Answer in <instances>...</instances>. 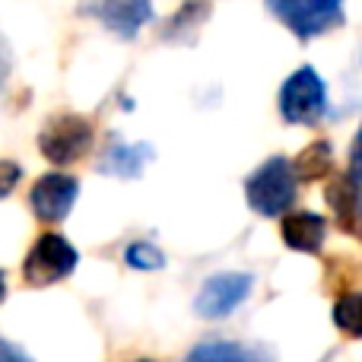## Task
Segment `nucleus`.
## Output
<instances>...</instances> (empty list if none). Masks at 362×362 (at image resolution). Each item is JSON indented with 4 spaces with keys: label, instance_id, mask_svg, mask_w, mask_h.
<instances>
[{
    "label": "nucleus",
    "instance_id": "nucleus-18",
    "mask_svg": "<svg viewBox=\"0 0 362 362\" xmlns=\"http://www.w3.org/2000/svg\"><path fill=\"white\" fill-rule=\"evenodd\" d=\"M350 169L362 172V124H359L356 137H353V144H350Z\"/></svg>",
    "mask_w": 362,
    "mask_h": 362
},
{
    "label": "nucleus",
    "instance_id": "nucleus-20",
    "mask_svg": "<svg viewBox=\"0 0 362 362\" xmlns=\"http://www.w3.org/2000/svg\"><path fill=\"white\" fill-rule=\"evenodd\" d=\"M4 296H6V283H4V270H0V302H4Z\"/></svg>",
    "mask_w": 362,
    "mask_h": 362
},
{
    "label": "nucleus",
    "instance_id": "nucleus-19",
    "mask_svg": "<svg viewBox=\"0 0 362 362\" xmlns=\"http://www.w3.org/2000/svg\"><path fill=\"white\" fill-rule=\"evenodd\" d=\"M0 359H25V353L23 350H13V346H6V344H0Z\"/></svg>",
    "mask_w": 362,
    "mask_h": 362
},
{
    "label": "nucleus",
    "instance_id": "nucleus-14",
    "mask_svg": "<svg viewBox=\"0 0 362 362\" xmlns=\"http://www.w3.org/2000/svg\"><path fill=\"white\" fill-rule=\"evenodd\" d=\"M206 16H210V4L206 0H187L178 10V16H172V23L165 25V38H185L187 32H197Z\"/></svg>",
    "mask_w": 362,
    "mask_h": 362
},
{
    "label": "nucleus",
    "instance_id": "nucleus-12",
    "mask_svg": "<svg viewBox=\"0 0 362 362\" xmlns=\"http://www.w3.org/2000/svg\"><path fill=\"white\" fill-rule=\"evenodd\" d=\"M293 165H296L299 181H321L325 175H331V169H334L331 144H327V140H315L312 146H305V150L293 159Z\"/></svg>",
    "mask_w": 362,
    "mask_h": 362
},
{
    "label": "nucleus",
    "instance_id": "nucleus-3",
    "mask_svg": "<svg viewBox=\"0 0 362 362\" xmlns=\"http://www.w3.org/2000/svg\"><path fill=\"white\" fill-rule=\"evenodd\" d=\"M267 10L299 42H312L344 25V0H267Z\"/></svg>",
    "mask_w": 362,
    "mask_h": 362
},
{
    "label": "nucleus",
    "instance_id": "nucleus-9",
    "mask_svg": "<svg viewBox=\"0 0 362 362\" xmlns=\"http://www.w3.org/2000/svg\"><path fill=\"white\" fill-rule=\"evenodd\" d=\"M76 194H80V181L61 175V172H51V175L38 178L32 187V210L45 223H61L74 210Z\"/></svg>",
    "mask_w": 362,
    "mask_h": 362
},
{
    "label": "nucleus",
    "instance_id": "nucleus-10",
    "mask_svg": "<svg viewBox=\"0 0 362 362\" xmlns=\"http://www.w3.org/2000/svg\"><path fill=\"white\" fill-rule=\"evenodd\" d=\"M280 235H283V245H286V248L302 251V255H318V251L325 248V238H327V219L321 216V213H312V210L283 213Z\"/></svg>",
    "mask_w": 362,
    "mask_h": 362
},
{
    "label": "nucleus",
    "instance_id": "nucleus-2",
    "mask_svg": "<svg viewBox=\"0 0 362 362\" xmlns=\"http://www.w3.org/2000/svg\"><path fill=\"white\" fill-rule=\"evenodd\" d=\"M327 86L321 80V74L315 67H299L296 74L286 76V83L280 86V118L286 124L299 127H315L327 118Z\"/></svg>",
    "mask_w": 362,
    "mask_h": 362
},
{
    "label": "nucleus",
    "instance_id": "nucleus-1",
    "mask_svg": "<svg viewBox=\"0 0 362 362\" xmlns=\"http://www.w3.org/2000/svg\"><path fill=\"white\" fill-rule=\"evenodd\" d=\"M299 175L286 156H270L245 181V200L257 216H283L296 204Z\"/></svg>",
    "mask_w": 362,
    "mask_h": 362
},
{
    "label": "nucleus",
    "instance_id": "nucleus-15",
    "mask_svg": "<svg viewBox=\"0 0 362 362\" xmlns=\"http://www.w3.org/2000/svg\"><path fill=\"white\" fill-rule=\"evenodd\" d=\"M257 353L242 344H229V340H206L191 350V359H255Z\"/></svg>",
    "mask_w": 362,
    "mask_h": 362
},
{
    "label": "nucleus",
    "instance_id": "nucleus-11",
    "mask_svg": "<svg viewBox=\"0 0 362 362\" xmlns=\"http://www.w3.org/2000/svg\"><path fill=\"white\" fill-rule=\"evenodd\" d=\"M150 159H153L150 144H115L102 156L99 172L115 175V178H140Z\"/></svg>",
    "mask_w": 362,
    "mask_h": 362
},
{
    "label": "nucleus",
    "instance_id": "nucleus-6",
    "mask_svg": "<svg viewBox=\"0 0 362 362\" xmlns=\"http://www.w3.org/2000/svg\"><path fill=\"white\" fill-rule=\"evenodd\" d=\"M251 289H255V276L251 274H216L200 286L197 299H194V312L206 321L229 318L251 296Z\"/></svg>",
    "mask_w": 362,
    "mask_h": 362
},
{
    "label": "nucleus",
    "instance_id": "nucleus-16",
    "mask_svg": "<svg viewBox=\"0 0 362 362\" xmlns=\"http://www.w3.org/2000/svg\"><path fill=\"white\" fill-rule=\"evenodd\" d=\"M124 261L131 264L134 270H159V267H165V255L150 242H134L131 248H127Z\"/></svg>",
    "mask_w": 362,
    "mask_h": 362
},
{
    "label": "nucleus",
    "instance_id": "nucleus-8",
    "mask_svg": "<svg viewBox=\"0 0 362 362\" xmlns=\"http://www.w3.org/2000/svg\"><path fill=\"white\" fill-rule=\"evenodd\" d=\"M325 200L337 219L340 232L362 242V172L346 169L334 175L331 185L325 187Z\"/></svg>",
    "mask_w": 362,
    "mask_h": 362
},
{
    "label": "nucleus",
    "instance_id": "nucleus-13",
    "mask_svg": "<svg viewBox=\"0 0 362 362\" xmlns=\"http://www.w3.org/2000/svg\"><path fill=\"white\" fill-rule=\"evenodd\" d=\"M334 327L353 340H362V293H346L334 302Z\"/></svg>",
    "mask_w": 362,
    "mask_h": 362
},
{
    "label": "nucleus",
    "instance_id": "nucleus-7",
    "mask_svg": "<svg viewBox=\"0 0 362 362\" xmlns=\"http://www.w3.org/2000/svg\"><path fill=\"white\" fill-rule=\"evenodd\" d=\"M83 16L99 19L121 38H134L153 19V0H80Z\"/></svg>",
    "mask_w": 362,
    "mask_h": 362
},
{
    "label": "nucleus",
    "instance_id": "nucleus-5",
    "mask_svg": "<svg viewBox=\"0 0 362 362\" xmlns=\"http://www.w3.org/2000/svg\"><path fill=\"white\" fill-rule=\"evenodd\" d=\"M76 261H80V255H76L74 245L57 232H48L32 245L29 257L23 264V276L29 286H51V283L74 274Z\"/></svg>",
    "mask_w": 362,
    "mask_h": 362
},
{
    "label": "nucleus",
    "instance_id": "nucleus-17",
    "mask_svg": "<svg viewBox=\"0 0 362 362\" xmlns=\"http://www.w3.org/2000/svg\"><path fill=\"white\" fill-rule=\"evenodd\" d=\"M19 178H23V169L16 163H10V159H0V200L19 185Z\"/></svg>",
    "mask_w": 362,
    "mask_h": 362
},
{
    "label": "nucleus",
    "instance_id": "nucleus-4",
    "mask_svg": "<svg viewBox=\"0 0 362 362\" xmlns=\"http://www.w3.org/2000/svg\"><path fill=\"white\" fill-rule=\"evenodd\" d=\"M89 146H93V124L80 115H57L38 134V150L54 165L80 163Z\"/></svg>",
    "mask_w": 362,
    "mask_h": 362
}]
</instances>
